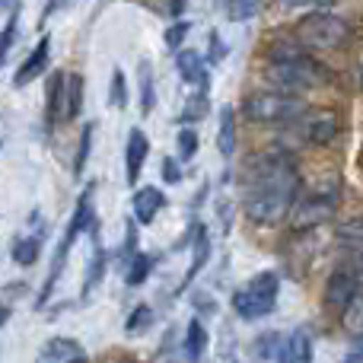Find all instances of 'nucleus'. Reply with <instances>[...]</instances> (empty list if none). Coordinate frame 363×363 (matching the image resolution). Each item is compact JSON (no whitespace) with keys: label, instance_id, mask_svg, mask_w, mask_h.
I'll return each mask as SVG.
<instances>
[{"label":"nucleus","instance_id":"nucleus-31","mask_svg":"<svg viewBox=\"0 0 363 363\" xmlns=\"http://www.w3.org/2000/svg\"><path fill=\"white\" fill-rule=\"evenodd\" d=\"M150 325H153V309L147 306V303H140V306L134 309L131 315H128L125 332H128V335H144Z\"/></svg>","mask_w":363,"mask_h":363},{"label":"nucleus","instance_id":"nucleus-4","mask_svg":"<svg viewBox=\"0 0 363 363\" xmlns=\"http://www.w3.org/2000/svg\"><path fill=\"white\" fill-rule=\"evenodd\" d=\"M306 112L300 96H290V93H252L249 99L242 102V115L258 125H294L300 115Z\"/></svg>","mask_w":363,"mask_h":363},{"label":"nucleus","instance_id":"nucleus-45","mask_svg":"<svg viewBox=\"0 0 363 363\" xmlns=\"http://www.w3.org/2000/svg\"><path fill=\"white\" fill-rule=\"evenodd\" d=\"M6 319H10V309H6V306H0V325H4Z\"/></svg>","mask_w":363,"mask_h":363},{"label":"nucleus","instance_id":"nucleus-32","mask_svg":"<svg viewBox=\"0 0 363 363\" xmlns=\"http://www.w3.org/2000/svg\"><path fill=\"white\" fill-rule=\"evenodd\" d=\"M207 115V89H198V93L191 96V99L185 102V108H182V121H201Z\"/></svg>","mask_w":363,"mask_h":363},{"label":"nucleus","instance_id":"nucleus-33","mask_svg":"<svg viewBox=\"0 0 363 363\" xmlns=\"http://www.w3.org/2000/svg\"><path fill=\"white\" fill-rule=\"evenodd\" d=\"M89 150H93V125H86L80 131V144H77V160H74V176H83Z\"/></svg>","mask_w":363,"mask_h":363},{"label":"nucleus","instance_id":"nucleus-29","mask_svg":"<svg viewBox=\"0 0 363 363\" xmlns=\"http://www.w3.org/2000/svg\"><path fill=\"white\" fill-rule=\"evenodd\" d=\"M223 10L233 23H245L262 10V0H223Z\"/></svg>","mask_w":363,"mask_h":363},{"label":"nucleus","instance_id":"nucleus-8","mask_svg":"<svg viewBox=\"0 0 363 363\" xmlns=\"http://www.w3.org/2000/svg\"><path fill=\"white\" fill-rule=\"evenodd\" d=\"M357 290L360 287H357L354 268H335L325 281V306L332 309V313H345L347 303L357 296Z\"/></svg>","mask_w":363,"mask_h":363},{"label":"nucleus","instance_id":"nucleus-15","mask_svg":"<svg viewBox=\"0 0 363 363\" xmlns=\"http://www.w3.org/2000/svg\"><path fill=\"white\" fill-rule=\"evenodd\" d=\"M176 64H179L182 80L198 86V89H207V67H204V57H201L198 51H179Z\"/></svg>","mask_w":363,"mask_h":363},{"label":"nucleus","instance_id":"nucleus-42","mask_svg":"<svg viewBox=\"0 0 363 363\" xmlns=\"http://www.w3.org/2000/svg\"><path fill=\"white\" fill-rule=\"evenodd\" d=\"M284 6H328L335 0H281Z\"/></svg>","mask_w":363,"mask_h":363},{"label":"nucleus","instance_id":"nucleus-35","mask_svg":"<svg viewBox=\"0 0 363 363\" xmlns=\"http://www.w3.org/2000/svg\"><path fill=\"white\" fill-rule=\"evenodd\" d=\"M188 29H191V26L185 23V19H179V23H172L169 29H166V48H172V51H179L182 48V42H185V35H188Z\"/></svg>","mask_w":363,"mask_h":363},{"label":"nucleus","instance_id":"nucleus-5","mask_svg":"<svg viewBox=\"0 0 363 363\" xmlns=\"http://www.w3.org/2000/svg\"><path fill=\"white\" fill-rule=\"evenodd\" d=\"M296 38H300L306 48H315V51H332V48H341L351 35V26L345 23L341 16L335 13H325V10H313L296 23Z\"/></svg>","mask_w":363,"mask_h":363},{"label":"nucleus","instance_id":"nucleus-16","mask_svg":"<svg viewBox=\"0 0 363 363\" xmlns=\"http://www.w3.org/2000/svg\"><path fill=\"white\" fill-rule=\"evenodd\" d=\"M83 108V77L67 74L64 77V96H61V118L74 121Z\"/></svg>","mask_w":363,"mask_h":363},{"label":"nucleus","instance_id":"nucleus-34","mask_svg":"<svg viewBox=\"0 0 363 363\" xmlns=\"http://www.w3.org/2000/svg\"><path fill=\"white\" fill-rule=\"evenodd\" d=\"M108 102H112L115 108H125V106H128V80H125V74H121L118 67L112 70V86H108Z\"/></svg>","mask_w":363,"mask_h":363},{"label":"nucleus","instance_id":"nucleus-44","mask_svg":"<svg viewBox=\"0 0 363 363\" xmlns=\"http://www.w3.org/2000/svg\"><path fill=\"white\" fill-rule=\"evenodd\" d=\"M166 10L172 13V16H182V0H169V6Z\"/></svg>","mask_w":363,"mask_h":363},{"label":"nucleus","instance_id":"nucleus-24","mask_svg":"<svg viewBox=\"0 0 363 363\" xmlns=\"http://www.w3.org/2000/svg\"><path fill=\"white\" fill-rule=\"evenodd\" d=\"M38 249H42V239L38 236H19V239H13L10 255H13V262L16 264L29 268V264L38 262Z\"/></svg>","mask_w":363,"mask_h":363},{"label":"nucleus","instance_id":"nucleus-9","mask_svg":"<svg viewBox=\"0 0 363 363\" xmlns=\"http://www.w3.org/2000/svg\"><path fill=\"white\" fill-rule=\"evenodd\" d=\"M147 157H150V140H147V134L140 131V128H134V131L128 134V147H125V169H128V182H131V185H138Z\"/></svg>","mask_w":363,"mask_h":363},{"label":"nucleus","instance_id":"nucleus-27","mask_svg":"<svg viewBox=\"0 0 363 363\" xmlns=\"http://www.w3.org/2000/svg\"><path fill=\"white\" fill-rule=\"evenodd\" d=\"M61 96H64V74H51L48 80V106H45V125H55L61 118Z\"/></svg>","mask_w":363,"mask_h":363},{"label":"nucleus","instance_id":"nucleus-41","mask_svg":"<svg viewBox=\"0 0 363 363\" xmlns=\"http://www.w3.org/2000/svg\"><path fill=\"white\" fill-rule=\"evenodd\" d=\"M341 363H363V335H360V338H357V341H354L351 354H347V357H345V360H341Z\"/></svg>","mask_w":363,"mask_h":363},{"label":"nucleus","instance_id":"nucleus-20","mask_svg":"<svg viewBox=\"0 0 363 363\" xmlns=\"http://www.w3.org/2000/svg\"><path fill=\"white\" fill-rule=\"evenodd\" d=\"M284 363H313V338L306 328H296L284 341Z\"/></svg>","mask_w":363,"mask_h":363},{"label":"nucleus","instance_id":"nucleus-11","mask_svg":"<svg viewBox=\"0 0 363 363\" xmlns=\"http://www.w3.org/2000/svg\"><path fill=\"white\" fill-rule=\"evenodd\" d=\"M48 57H51V38L45 35V38H38V45L32 48V55L19 64L16 77H13V86H26V83L35 80V77L48 67Z\"/></svg>","mask_w":363,"mask_h":363},{"label":"nucleus","instance_id":"nucleus-36","mask_svg":"<svg viewBox=\"0 0 363 363\" xmlns=\"http://www.w3.org/2000/svg\"><path fill=\"white\" fill-rule=\"evenodd\" d=\"M194 153H198V134H194L191 128H182V131H179V157L182 160H191Z\"/></svg>","mask_w":363,"mask_h":363},{"label":"nucleus","instance_id":"nucleus-1","mask_svg":"<svg viewBox=\"0 0 363 363\" xmlns=\"http://www.w3.org/2000/svg\"><path fill=\"white\" fill-rule=\"evenodd\" d=\"M242 207L255 223H281L300 198V172L287 153H258L242 172Z\"/></svg>","mask_w":363,"mask_h":363},{"label":"nucleus","instance_id":"nucleus-2","mask_svg":"<svg viewBox=\"0 0 363 363\" xmlns=\"http://www.w3.org/2000/svg\"><path fill=\"white\" fill-rule=\"evenodd\" d=\"M264 77H268V83L277 93H290V96H300L306 89L322 86V83L332 80V74L322 64H315L309 55L294 57V61H268Z\"/></svg>","mask_w":363,"mask_h":363},{"label":"nucleus","instance_id":"nucleus-23","mask_svg":"<svg viewBox=\"0 0 363 363\" xmlns=\"http://www.w3.org/2000/svg\"><path fill=\"white\" fill-rule=\"evenodd\" d=\"M268 61H294V57H303L306 55V45L300 42L296 35H287V38H274V42L268 45Z\"/></svg>","mask_w":363,"mask_h":363},{"label":"nucleus","instance_id":"nucleus-7","mask_svg":"<svg viewBox=\"0 0 363 363\" xmlns=\"http://www.w3.org/2000/svg\"><path fill=\"white\" fill-rule=\"evenodd\" d=\"M296 134H300L306 144H332L338 138V115L328 112V108H313V112H303L300 118L294 121Z\"/></svg>","mask_w":363,"mask_h":363},{"label":"nucleus","instance_id":"nucleus-48","mask_svg":"<svg viewBox=\"0 0 363 363\" xmlns=\"http://www.w3.org/2000/svg\"><path fill=\"white\" fill-rule=\"evenodd\" d=\"M213 363H217V360H213Z\"/></svg>","mask_w":363,"mask_h":363},{"label":"nucleus","instance_id":"nucleus-22","mask_svg":"<svg viewBox=\"0 0 363 363\" xmlns=\"http://www.w3.org/2000/svg\"><path fill=\"white\" fill-rule=\"evenodd\" d=\"M207 258H211V239H207V233H204V226H194V258H191V264H188V274H185V284H191L194 277L201 274V268L207 264Z\"/></svg>","mask_w":363,"mask_h":363},{"label":"nucleus","instance_id":"nucleus-10","mask_svg":"<svg viewBox=\"0 0 363 363\" xmlns=\"http://www.w3.org/2000/svg\"><path fill=\"white\" fill-rule=\"evenodd\" d=\"M35 363H86V360H83V347L77 338H51L38 351Z\"/></svg>","mask_w":363,"mask_h":363},{"label":"nucleus","instance_id":"nucleus-40","mask_svg":"<svg viewBox=\"0 0 363 363\" xmlns=\"http://www.w3.org/2000/svg\"><path fill=\"white\" fill-rule=\"evenodd\" d=\"M223 55H226V45H223V38L213 32V35H211V61H213V64L223 61Z\"/></svg>","mask_w":363,"mask_h":363},{"label":"nucleus","instance_id":"nucleus-19","mask_svg":"<svg viewBox=\"0 0 363 363\" xmlns=\"http://www.w3.org/2000/svg\"><path fill=\"white\" fill-rule=\"evenodd\" d=\"M217 147L223 157L236 153V108L223 106L220 108V121H217Z\"/></svg>","mask_w":363,"mask_h":363},{"label":"nucleus","instance_id":"nucleus-37","mask_svg":"<svg viewBox=\"0 0 363 363\" xmlns=\"http://www.w3.org/2000/svg\"><path fill=\"white\" fill-rule=\"evenodd\" d=\"M341 315H345L347 325H363V296H360V294L354 296V300L347 303V309H345Z\"/></svg>","mask_w":363,"mask_h":363},{"label":"nucleus","instance_id":"nucleus-12","mask_svg":"<svg viewBox=\"0 0 363 363\" xmlns=\"http://www.w3.org/2000/svg\"><path fill=\"white\" fill-rule=\"evenodd\" d=\"M163 204H166V194L160 191L157 185L138 188V191H134V220H138L140 226L153 223V220H157V213L163 211Z\"/></svg>","mask_w":363,"mask_h":363},{"label":"nucleus","instance_id":"nucleus-46","mask_svg":"<svg viewBox=\"0 0 363 363\" xmlns=\"http://www.w3.org/2000/svg\"><path fill=\"white\" fill-rule=\"evenodd\" d=\"M121 363H134V360H121Z\"/></svg>","mask_w":363,"mask_h":363},{"label":"nucleus","instance_id":"nucleus-28","mask_svg":"<svg viewBox=\"0 0 363 363\" xmlns=\"http://www.w3.org/2000/svg\"><path fill=\"white\" fill-rule=\"evenodd\" d=\"M153 271V258L144 255V252H134L131 262H128V274H125V284L128 287H140V284L150 277Z\"/></svg>","mask_w":363,"mask_h":363},{"label":"nucleus","instance_id":"nucleus-47","mask_svg":"<svg viewBox=\"0 0 363 363\" xmlns=\"http://www.w3.org/2000/svg\"><path fill=\"white\" fill-rule=\"evenodd\" d=\"M0 6H4V0H0Z\"/></svg>","mask_w":363,"mask_h":363},{"label":"nucleus","instance_id":"nucleus-3","mask_svg":"<svg viewBox=\"0 0 363 363\" xmlns=\"http://www.w3.org/2000/svg\"><path fill=\"white\" fill-rule=\"evenodd\" d=\"M277 294H281V277H277L274 271H262V274L252 277L242 290H236L233 309H236V315L242 322L264 319L268 313H274Z\"/></svg>","mask_w":363,"mask_h":363},{"label":"nucleus","instance_id":"nucleus-43","mask_svg":"<svg viewBox=\"0 0 363 363\" xmlns=\"http://www.w3.org/2000/svg\"><path fill=\"white\" fill-rule=\"evenodd\" d=\"M354 274H357V287H363V249L357 252V268H354Z\"/></svg>","mask_w":363,"mask_h":363},{"label":"nucleus","instance_id":"nucleus-17","mask_svg":"<svg viewBox=\"0 0 363 363\" xmlns=\"http://www.w3.org/2000/svg\"><path fill=\"white\" fill-rule=\"evenodd\" d=\"M207 351V328L201 319H191L185 328V345H182V357H185V363H201V357H204Z\"/></svg>","mask_w":363,"mask_h":363},{"label":"nucleus","instance_id":"nucleus-6","mask_svg":"<svg viewBox=\"0 0 363 363\" xmlns=\"http://www.w3.org/2000/svg\"><path fill=\"white\" fill-rule=\"evenodd\" d=\"M335 207H338V194L335 191H315L306 198H296V204L290 207V226L294 230H315L319 223L332 220Z\"/></svg>","mask_w":363,"mask_h":363},{"label":"nucleus","instance_id":"nucleus-18","mask_svg":"<svg viewBox=\"0 0 363 363\" xmlns=\"http://www.w3.org/2000/svg\"><path fill=\"white\" fill-rule=\"evenodd\" d=\"M86 230H93V182H89V188L80 194V201H77L74 217H70V223H67V236L77 239Z\"/></svg>","mask_w":363,"mask_h":363},{"label":"nucleus","instance_id":"nucleus-13","mask_svg":"<svg viewBox=\"0 0 363 363\" xmlns=\"http://www.w3.org/2000/svg\"><path fill=\"white\" fill-rule=\"evenodd\" d=\"M284 335L264 332L252 341V363H284Z\"/></svg>","mask_w":363,"mask_h":363},{"label":"nucleus","instance_id":"nucleus-30","mask_svg":"<svg viewBox=\"0 0 363 363\" xmlns=\"http://www.w3.org/2000/svg\"><path fill=\"white\" fill-rule=\"evenodd\" d=\"M16 32H19V6H13V16L6 19V26L0 29V67H4L6 55H10L13 42H16Z\"/></svg>","mask_w":363,"mask_h":363},{"label":"nucleus","instance_id":"nucleus-21","mask_svg":"<svg viewBox=\"0 0 363 363\" xmlns=\"http://www.w3.org/2000/svg\"><path fill=\"white\" fill-rule=\"evenodd\" d=\"M102 274H106V249L99 245V239H93V258L86 262V277H83V296H89L99 287Z\"/></svg>","mask_w":363,"mask_h":363},{"label":"nucleus","instance_id":"nucleus-38","mask_svg":"<svg viewBox=\"0 0 363 363\" xmlns=\"http://www.w3.org/2000/svg\"><path fill=\"white\" fill-rule=\"evenodd\" d=\"M134 252H138V220H128L125 223V249H121V255L131 258Z\"/></svg>","mask_w":363,"mask_h":363},{"label":"nucleus","instance_id":"nucleus-14","mask_svg":"<svg viewBox=\"0 0 363 363\" xmlns=\"http://www.w3.org/2000/svg\"><path fill=\"white\" fill-rule=\"evenodd\" d=\"M77 239L74 236H64L61 242H57V249H55V258H51V271H48V281H45V287H42V294H38V300H35V306H45V303L51 300V290H55V284H57V277H61V268L67 264V255H70V245H74Z\"/></svg>","mask_w":363,"mask_h":363},{"label":"nucleus","instance_id":"nucleus-39","mask_svg":"<svg viewBox=\"0 0 363 363\" xmlns=\"http://www.w3.org/2000/svg\"><path fill=\"white\" fill-rule=\"evenodd\" d=\"M160 172H163V182H166V185H179V182H182V169H179V163H176V160H169V157L163 160Z\"/></svg>","mask_w":363,"mask_h":363},{"label":"nucleus","instance_id":"nucleus-26","mask_svg":"<svg viewBox=\"0 0 363 363\" xmlns=\"http://www.w3.org/2000/svg\"><path fill=\"white\" fill-rule=\"evenodd\" d=\"M338 245L347 252H360L363 249V217H354V220H345L338 226Z\"/></svg>","mask_w":363,"mask_h":363},{"label":"nucleus","instance_id":"nucleus-25","mask_svg":"<svg viewBox=\"0 0 363 363\" xmlns=\"http://www.w3.org/2000/svg\"><path fill=\"white\" fill-rule=\"evenodd\" d=\"M138 89H140V112L150 115L153 112V102H157V93H153V67H150V61H140L138 64Z\"/></svg>","mask_w":363,"mask_h":363}]
</instances>
